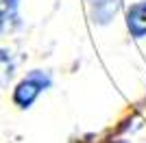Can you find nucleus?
Here are the masks:
<instances>
[{"instance_id":"obj_1","label":"nucleus","mask_w":146,"mask_h":143,"mask_svg":"<svg viewBox=\"0 0 146 143\" xmlns=\"http://www.w3.org/2000/svg\"><path fill=\"white\" fill-rule=\"evenodd\" d=\"M52 87V78H50L48 72L44 70H31L26 76H22L18 80V85L13 87L11 91V102L18 108L26 111L39 100V95L44 91H48Z\"/></svg>"},{"instance_id":"obj_3","label":"nucleus","mask_w":146,"mask_h":143,"mask_svg":"<svg viewBox=\"0 0 146 143\" xmlns=\"http://www.w3.org/2000/svg\"><path fill=\"white\" fill-rule=\"evenodd\" d=\"M13 70H15V63H13L11 52L0 50V89L7 87V83L13 78Z\"/></svg>"},{"instance_id":"obj_4","label":"nucleus","mask_w":146,"mask_h":143,"mask_svg":"<svg viewBox=\"0 0 146 143\" xmlns=\"http://www.w3.org/2000/svg\"><path fill=\"white\" fill-rule=\"evenodd\" d=\"M13 18H15V15H13V11H11L9 0H0V33L5 30L7 22H9V20H13Z\"/></svg>"},{"instance_id":"obj_2","label":"nucleus","mask_w":146,"mask_h":143,"mask_svg":"<svg viewBox=\"0 0 146 143\" xmlns=\"http://www.w3.org/2000/svg\"><path fill=\"white\" fill-rule=\"evenodd\" d=\"M127 28L135 39H144L146 37V0L144 2H135L127 11Z\"/></svg>"}]
</instances>
